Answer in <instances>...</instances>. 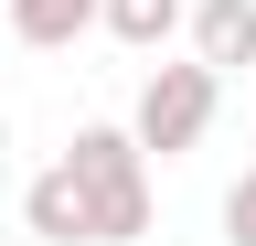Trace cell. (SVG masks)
<instances>
[{"label":"cell","mask_w":256,"mask_h":246,"mask_svg":"<svg viewBox=\"0 0 256 246\" xmlns=\"http://www.w3.org/2000/svg\"><path fill=\"white\" fill-rule=\"evenodd\" d=\"M64 171H75V193H86V246H139L150 235V161H139V139L128 129H75L64 139Z\"/></svg>","instance_id":"6da1fadb"},{"label":"cell","mask_w":256,"mask_h":246,"mask_svg":"<svg viewBox=\"0 0 256 246\" xmlns=\"http://www.w3.org/2000/svg\"><path fill=\"white\" fill-rule=\"evenodd\" d=\"M214 107H224V75H214V65H150L139 107H128V139H139V161H182V150H203Z\"/></svg>","instance_id":"7a4b0ae2"},{"label":"cell","mask_w":256,"mask_h":246,"mask_svg":"<svg viewBox=\"0 0 256 246\" xmlns=\"http://www.w3.org/2000/svg\"><path fill=\"white\" fill-rule=\"evenodd\" d=\"M192 65H214V75H246L256 65V0H192Z\"/></svg>","instance_id":"3957f363"},{"label":"cell","mask_w":256,"mask_h":246,"mask_svg":"<svg viewBox=\"0 0 256 246\" xmlns=\"http://www.w3.org/2000/svg\"><path fill=\"white\" fill-rule=\"evenodd\" d=\"M22 225L43 235V246H86V193H75V171H64V161L22 182Z\"/></svg>","instance_id":"277c9868"},{"label":"cell","mask_w":256,"mask_h":246,"mask_svg":"<svg viewBox=\"0 0 256 246\" xmlns=\"http://www.w3.org/2000/svg\"><path fill=\"white\" fill-rule=\"evenodd\" d=\"M11 33H22L32 54H64V43L96 33V0H11Z\"/></svg>","instance_id":"5b68a950"},{"label":"cell","mask_w":256,"mask_h":246,"mask_svg":"<svg viewBox=\"0 0 256 246\" xmlns=\"http://www.w3.org/2000/svg\"><path fill=\"white\" fill-rule=\"evenodd\" d=\"M96 33H118L128 54H160L182 33V0H96Z\"/></svg>","instance_id":"8992f818"},{"label":"cell","mask_w":256,"mask_h":246,"mask_svg":"<svg viewBox=\"0 0 256 246\" xmlns=\"http://www.w3.org/2000/svg\"><path fill=\"white\" fill-rule=\"evenodd\" d=\"M224 246H256V171H235V193H224Z\"/></svg>","instance_id":"52a82bcc"},{"label":"cell","mask_w":256,"mask_h":246,"mask_svg":"<svg viewBox=\"0 0 256 246\" xmlns=\"http://www.w3.org/2000/svg\"><path fill=\"white\" fill-rule=\"evenodd\" d=\"M0 161H11V118H0Z\"/></svg>","instance_id":"ba28073f"}]
</instances>
